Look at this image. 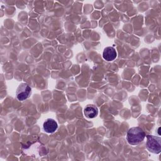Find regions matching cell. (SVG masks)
Listing matches in <instances>:
<instances>
[{"label":"cell","instance_id":"obj_3","mask_svg":"<svg viewBox=\"0 0 161 161\" xmlns=\"http://www.w3.org/2000/svg\"><path fill=\"white\" fill-rule=\"evenodd\" d=\"M31 87L28 86V84L26 83H22L19 84L16 92L17 99L20 101H25L29 97L31 93Z\"/></svg>","mask_w":161,"mask_h":161},{"label":"cell","instance_id":"obj_7","mask_svg":"<svg viewBox=\"0 0 161 161\" xmlns=\"http://www.w3.org/2000/svg\"><path fill=\"white\" fill-rule=\"evenodd\" d=\"M160 127H159L158 129V133L159 135H160Z\"/></svg>","mask_w":161,"mask_h":161},{"label":"cell","instance_id":"obj_5","mask_svg":"<svg viewBox=\"0 0 161 161\" xmlns=\"http://www.w3.org/2000/svg\"><path fill=\"white\" fill-rule=\"evenodd\" d=\"M43 130L45 131V132L48 133H53L57 129L58 125L57 123L52 118H48L45 120V121L43 123Z\"/></svg>","mask_w":161,"mask_h":161},{"label":"cell","instance_id":"obj_1","mask_svg":"<svg viewBox=\"0 0 161 161\" xmlns=\"http://www.w3.org/2000/svg\"><path fill=\"white\" fill-rule=\"evenodd\" d=\"M145 137V131L138 126L130 128L126 135V140L131 145H137L140 143L144 140Z\"/></svg>","mask_w":161,"mask_h":161},{"label":"cell","instance_id":"obj_4","mask_svg":"<svg viewBox=\"0 0 161 161\" xmlns=\"http://www.w3.org/2000/svg\"><path fill=\"white\" fill-rule=\"evenodd\" d=\"M103 57L106 61L111 62L116 58L117 53L114 47H108L104 48L103 53Z\"/></svg>","mask_w":161,"mask_h":161},{"label":"cell","instance_id":"obj_6","mask_svg":"<svg viewBox=\"0 0 161 161\" xmlns=\"http://www.w3.org/2000/svg\"><path fill=\"white\" fill-rule=\"evenodd\" d=\"M84 115L88 118H94L98 114V109L95 105L89 104L84 108Z\"/></svg>","mask_w":161,"mask_h":161},{"label":"cell","instance_id":"obj_2","mask_svg":"<svg viewBox=\"0 0 161 161\" xmlns=\"http://www.w3.org/2000/svg\"><path fill=\"white\" fill-rule=\"evenodd\" d=\"M147 147L152 153H159L161 151V139L160 137L148 135L147 136Z\"/></svg>","mask_w":161,"mask_h":161}]
</instances>
